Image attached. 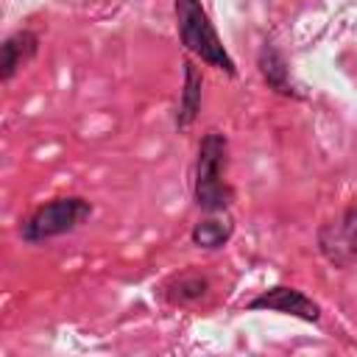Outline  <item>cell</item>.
<instances>
[{
  "instance_id": "8992f818",
  "label": "cell",
  "mask_w": 357,
  "mask_h": 357,
  "mask_svg": "<svg viewBox=\"0 0 357 357\" xmlns=\"http://www.w3.org/2000/svg\"><path fill=\"white\" fill-rule=\"evenodd\" d=\"M39 47H42L39 31H33V28H17V31H11L3 39V45H0V81L3 84H11L14 75L39 56Z\"/></svg>"
},
{
  "instance_id": "ba28073f",
  "label": "cell",
  "mask_w": 357,
  "mask_h": 357,
  "mask_svg": "<svg viewBox=\"0 0 357 357\" xmlns=\"http://www.w3.org/2000/svg\"><path fill=\"white\" fill-rule=\"evenodd\" d=\"M257 70H259L265 86L271 92H276L279 98L304 100V92H298V86H296V81L290 75V64H287L284 53L273 42H262V47L257 53Z\"/></svg>"
},
{
  "instance_id": "7a4b0ae2",
  "label": "cell",
  "mask_w": 357,
  "mask_h": 357,
  "mask_svg": "<svg viewBox=\"0 0 357 357\" xmlns=\"http://www.w3.org/2000/svg\"><path fill=\"white\" fill-rule=\"evenodd\" d=\"M173 17H176L178 42L190 56H195L206 67H215L226 78H237V73H240L237 61L226 50L223 39L201 0H173Z\"/></svg>"
},
{
  "instance_id": "3957f363",
  "label": "cell",
  "mask_w": 357,
  "mask_h": 357,
  "mask_svg": "<svg viewBox=\"0 0 357 357\" xmlns=\"http://www.w3.org/2000/svg\"><path fill=\"white\" fill-rule=\"evenodd\" d=\"M95 215V204L84 195H56L33 206L17 226V234L25 245H39L64 234H73Z\"/></svg>"
},
{
  "instance_id": "52a82bcc",
  "label": "cell",
  "mask_w": 357,
  "mask_h": 357,
  "mask_svg": "<svg viewBox=\"0 0 357 357\" xmlns=\"http://www.w3.org/2000/svg\"><path fill=\"white\" fill-rule=\"evenodd\" d=\"M201 103H204V73L187 56L181 61V92H178L176 112H173V126L178 134H184L195 126V120L201 114Z\"/></svg>"
},
{
  "instance_id": "9c48e42d",
  "label": "cell",
  "mask_w": 357,
  "mask_h": 357,
  "mask_svg": "<svg viewBox=\"0 0 357 357\" xmlns=\"http://www.w3.org/2000/svg\"><path fill=\"white\" fill-rule=\"evenodd\" d=\"M212 282L206 273H195V271H184V273H173L159 284V298L170 307H190L198 304L206 293H209Z\"/></svg>"
},
{
  "instance_id": "277c9868",
  "label": "cell",
  "mask_w": 357,
  "mask_h": 357,
  "mask_svg": "<svg viewBox=\"0 0 357 357\" xmlns=\"http://www.w3.org/2000/svg\"><path fill=\"white\" fill-rule=\"evenodd\" d=\"M315 248L337 271L357 268V198L335 218L324 220L315 231Z\"/></svg>"
},
{
  "instance_id": "5b68a950",
  "label": "cell",
  "mask_w": 357,
  "mask_h": 357,
  "mask_svg": "<svg viewBox=\"0 0 357 357\" xmlns=\"http://www.w3.org/2000/svg\"><path fill=\"white\" fill-rule=\"evenodd\" d=\"M248 312H279V315H290L298 318L304 324H318L321 321V304L307 296L304 290L293 287V284H273L265 287L262 293H257L248 304Z\"/></svg>"
},
{
  "instance_id": "6da1fadb",
  "label": "cell",
  "mask_w": 357,
  "mask_h": 357,
  "mask_svg": "<svg viewBox=\"0 0 357 357\" xmlns=\"http://www.w3.org/2000/svg\"><path fill=\"white\" fill-rule=\"evenodd\" d=\"M237 192L229 181V137L220 128H209L198 139L192 167V201L201 212H229Z\"/></svg>"
},
{
  "instance_id": "30bf717a",
  "label": "cell",
  "mask_w": 357,
  "mask_h": 357,
  "mask_svg": "<svg viewBox=\"0 0 357 357\" xmlns=\"http://www.w3.org/2000/svg\"><path fill=\"white\" fill-rule=\"evenodd\" d=\"M234 234V220L229 212H215V215H206L201 218L198 223H192L190 229V243L201 251H220L229 245Z\"/></svg>"
}]
</instances>
